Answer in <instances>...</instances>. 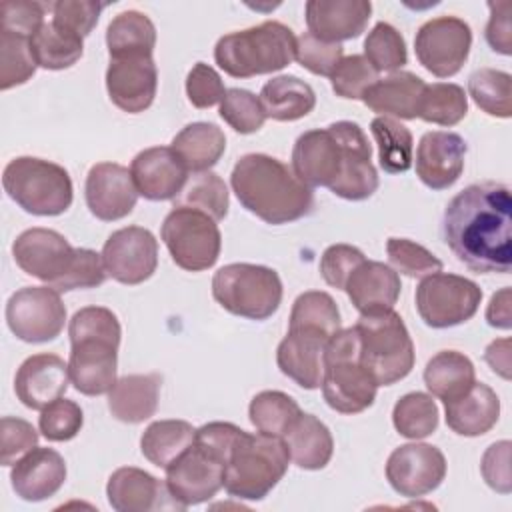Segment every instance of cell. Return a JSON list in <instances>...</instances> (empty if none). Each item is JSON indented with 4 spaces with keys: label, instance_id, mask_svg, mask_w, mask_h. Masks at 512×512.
I'll list each match as a JSON object with an SVG mask.
<instances>
[{
    "label": "cell",
    "instance_id": "6da1fadb",
    "mask_svg": "<svg viewBox=\"0 0 512 512\" xmlns=\"http://www.w3.org/2000/svg\"><path fill=\"white\" fill-rule=\"evenodd\" d=\"M442 236L452 254L480 274L512 268V196L500 182L470 184L442 214Z\"/></svg>",
    "mask_w": 512,
    "mask_h": 512
},
{
    "label": "cell",
    "instance_id": "7a4b0ae2",
    "mask_svg": "<svg viewBox=\"0 0 512 512\" xmlns=\"http://www.w3.org/2000/svg\"><path fill=\"white\" fill-rule=\"evenodd\" d=\"M230 186L242 208L272 226L300 220L314 206L312 188L268 154H244L232 168Z\"/></svg>",
    "mask_w": 512,
    "mask_h": 512
},
{
    "label": "cell",
    "instance_id": "3957f363",
    "mask_svg": "<svg viewBox=\"0 0 512 512\" xmlns=\"http://www.w3.org/2000/svg\"><path fill=\"white\" fill-rule=\"evenodd\" d=\"M372 168V146L352 120L300 134L292 148V170L310 188L354 182Z\"/></svg>",
    "mask_w": 512,
    "mask_h": 512
},
{
    "label": "cell",
    "instance_id": "277c9868",
    "mask_svg": "<svg viewBox=\"0 0 512 512\" xmlns=\"http://www.w3.org/2000/svg\"><path fill=\"white\" fill-rule=\"evenodd\" d=\"M70 382L80 394L102 396L116 384L122 328L116 314L104 306L80 308L70 324Z\"/></svg>",
    "mask_w": 512,
    "mask_h": 512
},
{
    "label": "cell",
    "instance_id": "5b68a950",
    "mask_svg": "<svg viewBox=\"0 0 512 512\" xmlns=\"http://www.w3.org/2000/svg\"><path fill=\"white\" fill-rule=\"evenodd\" d=\"M296 56L292 28L266 20L246 30L224 34L214 46L216 64L232 78H252L286 68Z\"/></svg>",
    "mask_w": 512,
    "mask_h": 512
},
{
    "label": "cell",
    "instance_id": "8992f818",
    "mask_svg": "<svg viewBox=\"0 0 512 512\" xmlns=\"http://www.w3.org/2000/svg\"><path fill=\"white\" fill-rule=\"evenodd\" d=\"M288 462L282 438L242 430L230 450L222 488L238 500H262L284 478Z\"/></svg>",
    "mask_w": 512,
    "mask_h": 512
},
{
    "label": "cell",
    "instance_id": "52a82bcc",
    "mask_svg": "<svg viewBox=\"0 0 512 512\" xmlns=\"http://www.w3.org/2000/svg\"><path fill=\"white\" fill-rule=\"evenodd\" d=\"M320 388L326 404L340 414H358L374 404L378 384L360 362L354 326L340 328L326 342Z\"/></svg>",
    "mask_w": 512,
    "mask_h": 512
},
{
    "label": "cell",
    "instance_id": "ba28073f",
    "mask_svg": "<svg viewBox=\"0 0 512 512\" xmlns=\"http://www.w3.org/2000/svg\"><path fill=\"white\" fill-rule=\"evenodd\" d=\"M360 344V362L378 386H392L414 368V344L398 312L360 314L354 324Z\"/></svg>",
    "mask_w": 512,
    "mask_h": 512
},
{
    "label": "cell",
    "instance_id": "9c48e42d",
    "mask_svg": "<svg viewBox=\"0 0 512 512\" xmlns=\"http://www.w3.org/2000/svg\"><path fill=\"white\" fill-rule=\"evenodd\" d=\"M2 186L24 212L34 216L64 214L74 198L66 168L34 156L10 160L2 172Z\"/></svg>",
    "mask_w": 512,
    "mask_h": 512
},
{
    "label": "cell",
    "instance_id": "30bf717a",
    "mask_svg": "<svg viewBox=\"0 0 512 512\" xmlns=\"http://www.w3.org/2000/svg\"><path fill=\"white\" fill-rule=\"evenodd\" d=\"M282 294L278 272L262 264L232 262L218 268L212 278L214 300L226 312L248 320L270 318L280 308Z\"/></svg>",
    "mask_w": 512,
    "mask_h": 512
},
{
    "label": "cell",
    "instance_id": "8fae6325",
    "mask_svg": "<svg viewBox=\"0 0 512 512\" xmlns=\"http://www.w3.org/2000/svg\"><path fill=\"white\" fill-rule=\"evenodd\" d=\"M160 238L174 264L186 272L212 268L222 250V234L216 220L186 206H174L166 214Z\"/></svg>",
    "mask_w": 512,
    "mask_h": 512
},
{
    "label": "cell",
    "instance_id": "7c38bea8",
    "mask_svg": "<svg viewBox=\"0 0 512 512\" xmlns=\"http://www.w3.org/2000/svg\"><path fill=\"white\" fill-rule=\"evenodd\" d=\"M414 300L422 322L440 330L468 322L478 312L482 290L470 278L436 272L420 278Z\"/></svg>",
    "mask_w": 512,
    "mask_h": 512
},
{
    "label": "cell",
    "instance_id": "4fadbf2b",
    "mask_svg": "<svg viewBox=\"0 0 512 512\" xmlns=\"http://www.w3.org/2000/svg\"><path fill=\"white\" fill-rule=\"evenodd\" d=\"M6 324L10 332L28 344L50 342L66 324V306L52 286H24L6 302Z\"/></svg>",
    "mask_w": 512,
    "mask_h": 512
},
{
    "label": "cell",
    "instance_id": "5bb4252c",
    "mask_svg": "<svg viewBox=\"0 0 512 512\" xmlns=\"http://www.w3.org/2000/svg\"><path fill=\"white\" fill-rule=\"evenodd\" d=\"M12 256L22 272L64 292L78 260V248L56 230L28 228L14 240Z\"/></svg>",
    "mask_w": 512,
    "mask_h": 512
},
{
    "label": "cell",
    "instance_id": "9a60e30c",
    "mask_svg": "<svg viewBox=\"0 0 512 512\" xmlns=\"http://www.w3.org/2000/svg\"><path fill=\"white\" fill-rule=\"evenodd\" d=\"M472 48V30L458 16H438L426 20L414 38L418 62L438 78L460 72Z\"/></svg>",
    "mask_w": 512,
    "mask_h": 512
},
{
    "label": "cell",
    "instance_id": "2e32d148",
    "mask_svg": "<svg viewBox=\"0 0 512 512\" xmlns=\"http://www.w3.org/2000/svg\"><path fill=\"white\" fill-rule=\"evenodd\" d=\"M226 460L210 448L194 444L166 468V486L184 506H196L216 496L224 486Z\"/></svg>",
    "mask_w": 512,
    "mask_h": 512
},
{
    "label": "cell",
    "instance_id": "e0dca14e",
    "mask_svg": "<svg viewBox=\"0 0 512 512\" xmlns=\"http://www.w3.org/2000/svg\"><path fill=\"white\" fill-rule=\"evenodd\" d=\"M106 274L126 286L146 282L158 266V240L148 228L126 226L108 236L102 248Z\"/></svg>",
    "mask_w": 512,
    "mask_h": 512
},
{
    "label": "cell",
    "instance_id": "ac0fdd59",
    "mask_svg": "<svg viewBox=\"0 0 512 512\" xmlns=\"http://www.w3.org/2000/svg\"><path fill=\"white\" fill-rule=\"evenodd\" d=\"M446 476V458L440 448L424 442L402 444L386 462V480L404 498H420L434 492Z\"/></svg>",
    "mask_w": 512,
    "mask_h": 512
},
{
    "label": "cell",
    "instance_id": "d6986e66",
    "mask_svg": "<svg viewBox=\"0 0 512 512\" xmlns=\"http://www.w3.org/2000/svg\"><path fill=\"white\" fill-rule=\"evenodd\" d=\"M132 174L116 162H98L88 170L84 184L86 206L102 222H114L128 216L138 200Z\"/></svg>",
    "mask_w": 512,
    "mask_h": 512
},
{
    "label": "cell",
    "instance_id": "ffe728a7",
    "mask_svg": "<svg viewBox=\"0 0 512 512\" xmlns=\"http://www.w3.org/2000/svg\"><path fill=\"white\" fill-rule=\"evenodd\" d=\"M108 504L116 512H150V510H184L170 494L166 482H160L142 468H116L106 484Z\"/></svg>",
    "mask_w": 512,
    "mask_h": 512
},
{
    "label": "cell",
    "instance_id": "44dd1931",
    "mask_svg": "<svg viewBox=\"0 0 512 512\" xmlns=\"http://www.w3.org/2000/svg\"><path fill=\"white\" fill-rule=\"evenodd\" d=\"M466 150L464 138L456 132H426L416 148V176L432 190L454 186L462 176Z\"/></svg>",
    "mask_w": 512,
    "mask_h": 512
},
{
    "label": "cell",
    "instance_id": "7402d4cb",
    "mask_svg": "<svg viewBox=\"0 0 512 512\" xmlns=\"http://www.w3.org/2000/svg\"><path fill=\"white\" fill-rule=\"evenodd\" d=\"M130 174L140 196L152 202L174 200L188 182V168L170 146H152L138 152Z\"/></svg>",
    "mask_w": 512,
    "mask_h": 512
},
{
    "label": "cell",
    "instance_id": "603a6c76",
    "mask_svg": "<svg viewBox=\"0 0 512 512\" xmlns=\"http://www.w3.org/2000/svg\"><path fill=\"white\" fill-rule=\"evenodd\" d=\"M158 70L152 56L110 60L106 68V90L114 106L128 114H140L154 102Z\"/></svg>",
    "mask_w": 512,
    "mask_h": 512
},
{
    "label": "cell",
    "instance_id": "cb8c5ba5",
    "mask_svg": "<svg viewBox=\"0 0 512 512\" xmlns=\"http://www.w3.org/2000/svg\"><path fill=\"white\" fill-rule=\"evenodd\" d=\"M70 384L68 362L56 354L28 356L14 378L16 398L30 410H42L54 400L62 398Z\"/></svg>",
    "mask_w": 512,
    "mask_h": 512
},
{
    "label": "cell",
    "instance_id": "d4e9b609",
    "mask_svg": "<svg viewBox=\"0 0 512 512\" xmlns=\"http://www.w3.org/2000/svg\"><path fill=\"white\" fill-rule=\"evenodd\" d=\"M304 10L310 34L340 44L366 30L372 4L368 0H308Z\"/></svg>",
    "mask_w": 512,
    "mask_h": 512
},
{
    "label": "cell",
    "instance_id": "484cf974",
    "mask_svg": "<svg viewBox=\"0 0 512 512\" xmlns=\"http://www.w3.org/2000/svg\"><path fill=\"white\" fill-rule=\"evenodd\" d=\"M330 338L320 332L288 328L276 350V364L284 376L306 390H316L324 374V348Z\"/></svg>",
    "mask_w": 512,
    "mask_h": 512
},
{
    "label": "cell",
    "instance_id": "4316f807",
    "mask_svg": "<svg viewBox=\"0 0 512 512\" xmlns=\"http://www.w3.org/2000/svg\"><path fill=\"white\" fill-rule=\"evenodd\" d=\"M12 490L26 502H42L54 496L66 480V462L52 448H32L10 470Z\"/></svg>",
    "mask_w": 512,
    "mask_h": 512
},
{
    "label": "cell",
    "instance_id": "83f0119b",
    "mask_svg": "<svg viewBox=\"0 0 512 512\" xmlns=\"http://www.w3.org/2000/svg\"><path fill=\"white\" fill-rule=\"evenodd\" d=\"M400 290V274L378 260H364L344 286V292L360 314L394 310Z\"/></svg>",
    "mask_w": 512,
    "mask_h": 512
},
{
    "label": "cell",
    "instance_id": "f1b7e54d",
    "mask_svg": "<svg viewBox=\"0 0 512 512\" xmlns=\"http://www.w3.org/2000/svg\"><path fill=\"white\" fill-rule=\"evenodd\" d=\"M426 82L414 72L398 70L384 78H378L362 96V102L380 116L394 120H414L418 118L420 100Z\"/></svg>",
    "mask_w": 512,
    "mask_h": 512
},
{
    "label": "cell",
    "instance_id": "f546056e",
    "mask_svg": "<svg viewBox=\"0 0 512 512\" xmlns=\"http://www.w3.org/2000/svg\"><path fill=\"white\" fill-rule=\"evenodd\" d=\"M446 424L458 436H482L490 432L500 418L498 394L482 382H474L462 396L444 402Z\"/></svg>",
    "mask_w": 512,
    "mask_h": 512
},
{
    "label": "cell",
    "instance_id": "4dcf8cb0",
    "mask_svg": "<svg viewBox=\"0 0 512 512\" xmlns=\"http://www.w3.org/2000/svg\"><path fill=\"white\" fill-rule=\"evenodd\" d=\"M162 376L150 374H126L116 380L108 392L110 414L126 424H140L156 414L160 398Z\"/></svg>",
    "mask_w": 512,
    "mask_h": 512
},
{
    "label": "cell",
    "instance_id": "1f68e13d",
    "mask_svg": "<svg viewBox=\"0 0 512 512\" xmlns=\"http://www.w3.org/2000/svg\"><path fill=\"white\" fill-rule=\"evenodd\" d=\"M290 460L302 470H322L334 454V440L328 426L314 414H300L282 436Z\"/></svg>",
    "mask_w": 512,
    "mask_h": 512
},
{
    "label": "cell",
    "instance_id": "d6a6232c",
    "mask_svg": "<svg viewBox=\"0 0 512 512\" xmlns=\"http://www.w3.org/2000/svg\"><path fill=\"white\" fill-rule=\"evenodd\" d=\"M260 104L266 118L278 122H294L308 116L316 106L312 86L298 76L280 74L270 78L260 90Z\"/></svg>",
    "mask_w": 512,
    "mask_h": 512
},
{
    "label": "cell",
    "instance_id": "836d02e7",
    "mask_svg": "<svg viewBox=\"0 0 512 512\" xmlns=\"http://www.w3.org/2000/svg\"><path fill=\"white\" fill-rule=\"evenodd\" d=\"M170 148L178 154L188 172L198 174L218 164L226 150V136L212 122H192L172 138Z\"/></svg>",
    "mask_w": 512,
    "mask_h": 512
},
{
    "label": "cell",
    "instance_id": "e575fe53",
    "mask_svg": "<svg viewBox=\"0 0 512 512\" xmlns=\"http://www.w3.org/2000/svg\"><path fill=\"white\" fill-rule=\"evenodd\" d=\"M106 46L110 60L152 56L156 46V26L146 14L124 10L110 20L106 28Z\"/></svg>",
    "mask_w": 512,
    "mask_h": 512
},
{
    "label": "cell",
    "instance_id": "d590c367",
    "mask_svg": "<svg viewBox=\"0 0 512 512\" xmlns=\"http://www.w3.org/2000/svg\"><path fill=\"white\" fill-rule=\"evenodd\" d=\"M474 382V364L458 350H440L424 368V384L428 392L442 402L462 396Z\"/></svg>",
    "mask_w": 512,
    "mask_h": 512
},
{
    "label": "cell",
    "instance_id": "8d00e7d4",
    "mask_svg": "<svg viewBox=\"0 0 512 512\" xmlns=\"http://www.w3.org/2000/svg\"><path fill=\"white\" fill-rule=\"evenodd\" d=\"M194 438L196 428L186 420H156L144 430L140 450L150 464L166 470L194 444Z\"/></svg>",
    "mask_w": 512,
    "mask_h": 512
},
{
    "label": "cell",
    "instance_id": "74e56055",
    "mask_svg": "<svg viewBox=\"0 0 512 512\" xmlns=\"http://www.w3.org/2000/svg\"><path fill=\"white\" fill-rule=\"evenodd\" d=\"M370 132L378 146L380 168L388 174H400L410 170L414 160L412 132L394 118L376 116L370 122Z\"/></svg>",
    "mask_w": 512,
    "mask_h": 512
},
{
    "label": "cell",
    "instance_id": "f35d334b",
    "mask_svg": "<svg viewBox=\"0 0 512 512\" xmlns=\"http://www.w3.org/2000/svg\"><path fill=\"white\" fill-rule=\"evenodd\" d=\"M30 48L38 66L46 70H64L74 66L84 52V40L54 22H44L30 38Z\"/></svg>",
    "mask_w": 512,
    "mask_h": 512
},
{
    "label": "cell",
    "instance_id": "ab89813d",
    "mask_svg": "<svg viewBox=\"0 0 512 512\" xmlns=\"http://www.w3.org/2000/svg\"><path fill=\"white\" fill-rule=\"evenodd\" d=\"M302 414L298 402L280 390L258 392L248 406V418L252 426L268 436L282 438L296 418Z\"/></svg>",
    "mask_w": 512,
    "mask_h": 512
},
{
    "label": "cell",
    "instance_id": "60d3db41",
    "mask_svg": "<svg viewBox=\"0 0 512 512\" xmlns=\"http://www.w3.org/2000/svg\"><path fill=\"white\" fill-rule=\"evenodd\" d=\"M288 328L312 330L320 332L326 338H332L340 330V310L328 292H302L292 304Z\"/></svg>",
    "mask_w": 512,
    "mask_h": 512
},
{
    "label": "cell",
    "instance_id": "b9f144b4",
    "mask_svg": "<svg viewBox=\"0 0 512 512\" xmlns=\"http://www.w3.org/2000/svg\"><path fill=\"white\" fill-rule=\"evenodd\" d=\"M468 94L474 104L496 118L512 114V76L496 68H480L468 78Z\"/></svg>",
    "mask_w": 512,
    "mask_h": 512
},
{
    "label": "cell",
    "instance_id": "7bdbcfd3",
    "mask_svg": "<svg viewBox=\"0 0 512 512\" xmlns=\"http://www.w3.org/2000/svg\"><path fill=\"white\" fill-rule=\"evenodd\" d=\"M174 206L200 210L208 214L212 220L220 222L226 218L228 206H230L228 188L216 172L212 170L198 172V174H192V178L186 182L182 192L174 198Z\"/></svg>",
    "mask_w": 512,
    "mask_h": 512
},
{
    "label": "cell",
    "instance_id": "ee69618b",
    "mask_svg": "<svg viewBox=\"0 0 512 512\" xmlns=\"http://www.w3.org/2000/svg\"><path fill=\"white\" fill-rule=\"evenodd\" d=\"M438 416V406L430 394L408 392L394 404L392 424L400 436L420 440L436 432Z\"/></svg>",
    "mask_w": 512,
    "mask_h": 512
},
{
    "label": "cell",
    "instance_id": "f6af8a7d",
    "mask_svg": "<svg viewBox=\"0 0 512 512\" xmlns=\"http://www.w3.org/2000/svg\"><path fill=\"white\" fill-rule=\"evenodd\" d=\"M468 114V96L462 86L452 82L426 84L418 118L438 126H454Z\"/></svg>",
    "mask_w": 512,
    "mask_h": 512
},
{
    "label": "cell",
    "instance_id": "bcb514c9",
    "mask_svg": "<svg viewBox=\"0 0 512 512\" xmlns=\"http://www.w3.org/2000/svg\"><path fill=\"white\" fill-rule=\"evenodd\" d=\"M36 68L30 36L0 30V88L10 90L28 82Z\"/></svg>",
    "mask_w": 512,
    "mask_h": 512
},
{
    "label": "cell",
    "instance_id": "7dc6e473",
    "mask_svg": "<svg viewBox=\"0 0 512 512\" xmlns=\"http://www.w3.org/2000/svg\"><path fill=\"white\" fill-rule=\"evenodd\" d=\"M364 58L376 72H398L408 62L404 36L388 22H376L364 40Z\"/></svg>",
    "mask_w": 512,
    "mask_h": 512
},
{
    "label": "cell",
    "instance_id": "c3c4849f",
    "mask_svg": "<svg viewBox=\"0 0 512 512\" xmlns=\"http://www.w3.org/2000/svg\"><path fill=\"white\" fill-rule=\"evenodd\" d=\"M218 112L220 118L240 134L258 132L266 122L260 98L244 88H228Z\"/></svg>",
    "mask_w": 512,
    "mask_h": 512
},
{
    "label": "cell",
    "instance_id": "681fc988",
    "mask_svg": "<svg viewBox=\"0 0 512 512\" xmlns=\"http://www.w3.org/2000/svg\"><path fill=\"white\" fill-rule=\"evenodd\" d=\"M386 254L392 268L410 278H424L442 272V260L422 244L408 238H388Z\"/></svg>",
    "mask_w": 512,
    "mask_h": 512
},
{
    "label": "cell",
    "instance_id": "f907efd6",
    "mask_svg": "<svg viewBox=\"0 0 512 512\" xmlns=\"http://www.w3.org/2000/svg\"><path fill=\"white\" fill-rule=\"evenodd\" d=\"M378 80V72L362 54L344 56L330 74L332 90L346 100H362L364 92Z\"/></svg>",
    "mask_w": 512,
    "mask_h": 512
},
{
    "label": "cell",
    "instance_id": "816d5d0a",
    "mask_svg": "<svg viewBox=\"0 0 512 512\" xmlns=\"http://www.w3.org/2000/svg\"><path fill=\"white\" fill-rule=\"evenodd\" d=\"M84 424L82 408L68 398H58L46 408L40 410L38 428L42 436L50 442H68L72 440Z\"/></svg>",
    "mask_w": 512,
    "mask_h": 512
},
{
    "label": "cell",
    "instance_id": "f5cc1de1",
    "mask_svg": "<svg viewBox=\"0 0 512 512\" xmlns=\"http://www.w3.org/2000/svg\"><path fill=\"white\" fill-rule=\"evenodd\" d=\"M104 6H106L104 2H96V0H58V2H52L50 6L52 22L58 28L74 36H80L84 40L98 24V18Z\"/></svg>",
    "mask_w": 512,
    "mask_h": 512
},
{
    "label": "cell",
    "instance_id": "db71d44e",
    "mask_svg": "<svg viewBox=\"0 0 512 512\" xmlns=\"http://www.w3.org/2000/svg\"><path fill=\"white\" fill-rule=\"evenodd\" d=\"M344 58L342 44L326 42L316 38L310 32H304L296 38V56L294 60L316 76H328L334 72L338 62Z\"/></svg>",
    "mask_w": 512,
    "mask_h": 512
},
{
    "label": "cell",
    "instance_id": "11a10c76",
    "mask_svg": "<svg viewBox=\"0 0 512 512\" xmlns=\"http://www.w3.org/2000/svg\"><path fill=\"white\" fill-rule=\"evenodd\" d=\"M366 260L364 252L352 244H332L320 258V274L324 282L336 290H344L352 272Z\"/></svg>",
    "mask_w": 512,
    "mask_h": 512
},
{
    "label": "cell",
    "instance_id": "9f6ffc18",
    "mask_svg": "<svg viewBox=\"0 0 512 512\" xmlns=\"http://www.w3.org/2000/svg\"><path fill=\"white\" fill-rule=\"evenodd\" d=\"M38 432L22 418L4 416L0 422V462L2 466H12L26 452L36 448Z\"/></svg>",
    "mask_w": 512,
    "mask_h": 512
},
{
    "label": "cell",
    "instance_id": "6f0895ef",
    "mask_svg": "<svg viewBox=\"0 0 512 512\" xmlns=\"http://www.w3.org/2000/svg\"><path fill=\"white\" fill-rule=\"evenodd\" d=\"M52 4L30 2V0H6L0 6V30L34 36V32L44 24L46 10Z\"/></svg>",
    "mask_w": 512,
    "mask_h": 512
},
{
    "label": "cell",
    "instance_id": "680465c9",
    "mask_svg": "<svg viewBox=\"0 0 512 512\" xmlns=\"http://www.w3.org/2000/svg\"><path fill=\"white\" fill-rule=\"evenodd\" d=\"M226 94L220 74L206 62H196L186 76V96L196 108H212Z\"/></svg>",
    "mask_w": 512,
    "mask_h": 512
},
{
    "label": "cell",
    "instance_id": "91938a15",
    "mask_svg": "<svg viewBox=\"0 0 512 512\" xmlns=\"http://www.w3.org/2000/svg\"><path fill=\"white\" fill-rule=\"evenodd\" d=\"M510 450H512V442L500 440V442L490 444L480 460V472H482L484 482L500 494L512 492Z\"/></svg>",
    "mask_w": 512,
    "mask_h": 512
},
{
    "label": "cell",
    "instance_id": "94428289",
    "mask_svg": "<svg viewBox=\"0 0 512 512\" xmlns=\"http://www.w3.org/2000/svg\"><path fill=\"white\" fill-rule=\"evenodd\" d=\"M490 18L486 24V42L488 46L504 56L512 54V22H510V12L512 4L508 0L500 2H488Z\"/></svg>",
    "mask_w": 512,
    "mask_h": 512
},
{
    "label": "cell",
    "instance_id": "6125c7cd",
    "mask_svg": "<svg viewBox=\"0 0 512 512\" xmlns=\"http://www.w3.org/2000/svg\"><path fill=\"white\" fill-rule=\"evenodd\" d=\"M486 322L492 328L498 330H510L512 328V300H510V288L504 286L498 292L492 294L488 308H486Z\"/></svg>",
    "mask_w": 512,
    "mask_h": 512
},
{
    "label": "cell",
    "instance_id": "be15d7a7",
    "mask_svg": "<svg viewBox=\"0 0 512 512\" xmlns=\"http://www.w3.org/2000/svg\"><path fill=\"white\" fill-rule=\"evenodd\" d=\"M484 360L488 366L502 376L504 380H510L512 376V358H510V338H498L490 342L484 350Z\"/></svg>",
    "mask_w": 512,
    "mask_h": 512
}]
</instances>
